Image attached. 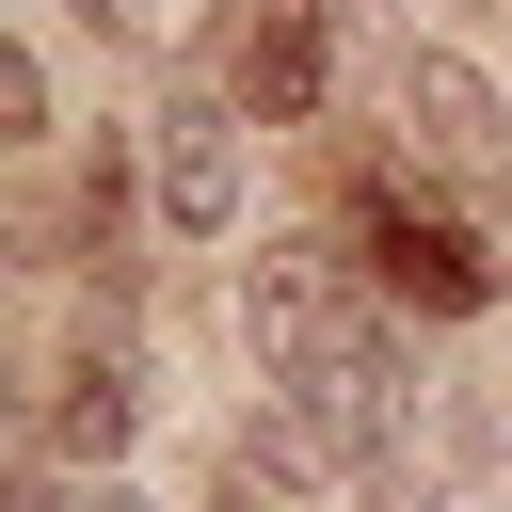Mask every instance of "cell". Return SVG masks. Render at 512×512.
Returning a JSON list of instances; mask_svg holds the SVG:
<instances>
[{"label":"cell","mask_w":512,"mask_h":512,"mask_svg":"<svg viewBox=\"0 0 512 512\" xmlns=\"http://www.w3.org/2000/svg\"><path fill=\"white\" fill-rule=\"evenodd\" d=\"M240 336L272 352L288 400H304V384H352V368H400L384 320L352 304V272H336L320 240H256V272H240Z\"/></svg>","instance_id":"6da1fadb"},{"label":"cell","mask_w":512,"mask_h":512,"mask_svg":"<svg viewBox=\"0 0 512 512\" xmlns=\"http://www.w3.org/2000/svg\"><path fill=\"white\" fill-rule=\"evenodd\" d=\"M320 80H336L320 0H240V16H224V96H240V128H304Z\"/></svg>","instance_id":"7a4b0ae2"},{"label":"cell","mask_w":512,"mask_h":512,"mask_svg":"<svg viewBox=\"0 0 512 512\" xmlns=\"http://www.w3.org/2000/svg\"><path fill=\"white\" fill-rule=\"evenodd\" d=\"M368 272H384L400 304H432V320H480V304H496V256H480L448 208H400V192H368Z\"/></svg>","instance_id":"3957f363"},{"label":"cell","mask_w":512,"mask_h":512,"mask_svg":"<svg viewBox=\"0 0 512 512\" xmlns=\"http://www.w3.org/2000/svg\"><path fill=\"white\" fill-rule=\"evenodd\" d=\"M160 224H240V96H160Z\"/></svg>","instance_id":"277c9868"},{"label":"cell","mask_w":512,"mask_h":512,"mask_svg":"<svg viewBox=\"0 0 512 512\" xmlns=\"http://www.w3.org/2000/svg\"><path fill=\"white\" fill-rule=\"evenodd\" d=\"M400 96H416V144H432L448 176H496V160H512V128H496V80H480V64L416 48V80H400Z\"/></svg>","instance_id":"5b68a950"},{"label":"cell","mask_w":512,"mask_h":512,"mask_svg":"<svg viewBox=\"0 0 512 512\" xmlns=\"http://www.w3.org/2000/svg\"><path fill=\"white\" fill-rule=\"evenodd\" d=\"M128 432H144V368H128V352H80V368L48 384V448H64V464H112Z\"/></svg>","instance_id":"8992f818"},{"label":"cell","mask_w":512,"mask_h":512,"mask_svg":"<svg viewBox=\"0 0 512 512\" xmlns=\"http://www.w3.org/2000/svg\"><path fill=\"white\" fill-rule=\"evenodd\" d=\"M112 240H128V144H96L80 176V272H112Z\"/></svg>","instance_id":"52a82bcc"},{"label":"cell","mask_w":512,"mask_h":512,"mask_svg":"<svg viewBox=\"0 0 512 512\" xmlns=\"http://www.w3.org/2000/svg\"><path fill=\"white\" fill-rule=\"evenodd\" d=\"M48 128V80H32V48H0V144H32Z\"/></svg>","instance_id":"ba28073f"},{"label":"cell","mask_w":512,"mask_h":512,"mask_svg":"<svg viewBox=\"0 0 512 512\" xmlns=\"http://www.w3.org/2000/svg\"><path fill=\"white\" fill-rule=\"evenodd\" d=\"M80 16H96V32H144V16H160V0H80Z\"/></svg>","instance_id":"9c48e42d"}]
</instances>
